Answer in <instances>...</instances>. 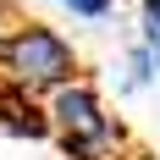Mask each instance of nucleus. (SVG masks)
<instances>
[{
	"label": "nucleus",
	"mask_w": 160,
	"mask_h": 160,
	"mask_svg": "<svg viewBox=\"0 0 160 160\" xmlns=\"http://www.w3.org/2000/svg\"><path fill=\"white\" fill-rule=\"evenodd\" d=\"M39 111H44V127L66 160H111L122 149V122L111 116V105L99 99V88L83 72L61 88H50L39 99Z\"/></svg>",
	"instance_id": "f03ea898"
},
{
	"label": "nucleus",
	"mask_w": 160,
	"mask_h": 160,
	"mask_svg": "<svg viewBox=\"0 0 160 160\" xmlns=\"http://www.w3.org/2000/svg\"><path fill=\"white\" fill-rule=\"evenodd\" d=\"M83 72L78 44L61 28H50L39 17H17L11 28L0 33V88L28 99H44L50 88H61Z\"/></svg>",
	"instance_id": "f257e3e1"
},
{
	"label": "nucleus",
	"mask_w": 160,
	"mask_h": 160,
	"mask_svg": "<svg viewBox=\"0 0 160 160\" xmlns=\"http://www.w3.org/2000/svg\"><path fill=\"white\" fill-rule=\"evenodd\" d=\"M132 44L144 50L155 61V72H160V0H138V39Z\"/></svg>",
	"instance_id": "7ed1b4c3"
},
{
	"label": "nucleus",
	"mask_w": 160,
	"mask_h": 160,
	"mask_svg": "<svg viewBox=\"0 0 160 160\" xmlns=\"http://www.w3.org/2000/svg\"><path fill=\"white\" fill-rule=\"evenodd\" d=\"M61 11H72L78 22H111V11H116V0H55Z\"/></svg>",
	"instance_id": "20e7f679"
}]
</instances>
